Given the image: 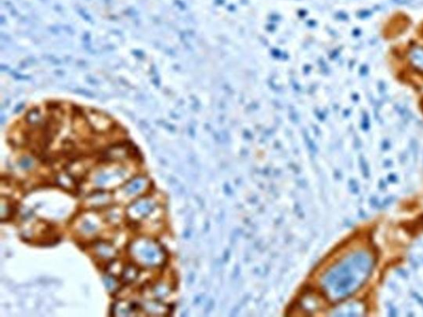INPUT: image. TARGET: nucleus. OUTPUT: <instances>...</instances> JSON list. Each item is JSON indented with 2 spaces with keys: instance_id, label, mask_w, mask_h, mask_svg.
I'll return each mask as SVG.
<instances>
[{
  "instance_id": "nucleus-1",
  "label": "nucleus",
  "mask_w": 423,
  "mask_h": 317,
  "mask_svg": "<svg viewBox=\"0 0 423 317\" xmlns=\"http://www.w3.org/2000/svg\"><path fill=\"white\" fill-rule=\"evenodd\" d=\"M373 259L366 252H357L339 263L327 274L325 292L332 300H341L355 292L368 279Z\"/></svg>"
},
{
  "instance_id": "nucleus-2",
  "label": "nucleus",
  "mask_w": 423,
  "mask_h": 317,
  "mask_svg": "<svg viewBox=\"0 0 423 317\" xmlns=\"http://www.w3.org/2000/svg\"><path fill=\"white\" fill-rule=\"evenodd\" d=\"M409 56L410 60L414 67L423 71V49L420 47L412 49L410 52Z\"/></svg>"
}]
</instances>
